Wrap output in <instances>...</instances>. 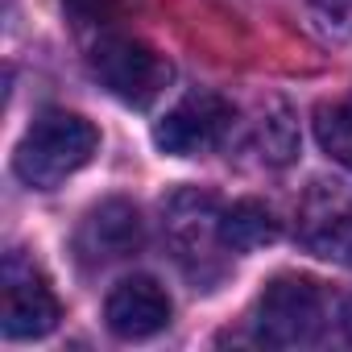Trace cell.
Wrapping results in <instances>:
<instances>
[{
    "instance_id": "obj_5",
    "label": "cell",
    "mask_w": 352,
    "mask_h": 352,
    "mask_svg": "<svg viewBox=\"0 0 352 352\" xmlns=\"http://www.w3.org/2000/svg\"><path fill=\"white\" fill-rule=\"evenodd\" d=\"M63 307L50 286V278L25 257L21 249L5 253V270H0V331L5 340H42L58 327Z\"/></svg>"
},
{
    "instance_id": "obj_10",
    "label": "cell",
    "mask_w": 352,
    "mask_h": 352,
    "mask_svg": "<svg viewBox=\"0 0 352 352\" xmlns=\"http://www.w3.org/2000/svg\"><path fill=\"white\" fill-rule=\"evenodd\" d=\"M249 145L265 166H290L298 157V124L286 100L270 96L257 104V116L249 120Z\"/></svg>"
},
{
    "instance_id": "obj_3",
    "label": "cell",
    "mask_w": 352,
    "mask_h": 352,
    "mask_svg": "<svg viewBox=\"0 0 352 352\" xmlns=\"http://www.w3.org/2000/svg\"><path fill=\"white\" fill-rule=\"evenodd\" d=\"M327 331V294L315 278L278 274L257 307H253V336L265 348H311Z\"/></svg>"
},
{
    "instance_id": "obj_1",
    "label": "cell",
    "mask_w": 352,
    "mask_h": 352,
    "mask_svg": "<svg viewBox=\"0 0 352 352\" xmlns=\"http://www.w3.org/2000/svg\"><path fill=\"white\" fill-rule=\"evenodd\" d=\"M96 149H100V133L87 116L67 112V108H50L17 141L13 170L25 187L54 191L96 157Z\"/></svg>"
},
{
    "instance_id": "obj_6",
    "label": "cell",
    "mask_w": 352,
    "mask_h": 352,
    "mask_svg": "<svg viewBox=\"0 0 352 352\" xmlns=\"http://www.w3.org/2000/svg\"><path fill=\"white\" fill-rule=\"evenodd\" d=\"M294 236L311 257L352 270V187L340 179L311 183L298 199Z\"/></svg>"
},
{
    "instance_id": "obj_4",
    "label": "cell",
    "mask_w": 352,
    "mask_h": 352,
    "mask_svg": "<svg viewBox=\"0 0 352 352\" xmlns=\"http://www.w3.org/2000/svg\"><path fill=\"white\" fill-rule=\"evenodd\" d=\"M91 75L108 96H116L129 108H149L174 79V67L162 50H153L141 38L108 34L91 50Z\"/></svg>"
},
{
    "instance_id": "obj_14",
    "label": "cell",
    "mask_w": 352,
    "mask_h": 352,
    "mask_svg": "<svg viewBox=\"0 0 352 352\" xmlns=\"http://www.w3.org/2000/svg\"><path fill=\"white\" fill-rule=\"evenodd\" d=\"M311 9L336 38H352V0H311Z\"/></svg>"
},
{
    "instance_id": "obj_11",
    "label": "cell",
    "mask_w": 352,
    "mask_h": 352,
    "mask_svg": "<svg viewBox=\"0 0 352 352\" xmlns=\"http://www.w3.org/2000/svg\"><path fill=\"white\" fill-rule=\"evenodd\" d=\"M220 232H224V245L232 253H253V249H265L282 236V220L261 199H236L232 208H224Z\"/></svg>"
},
{
    "instance_id": "obj_8",
    "label": "cell",
    "mask_w": 352,
    "mask_h": 352,
    "mask_svg": "<svg viewBox=\"0 0 352 352\" xmlns=\"http://www.w3.org/2000/svg\"><path fill=\"white\" fill-rule=\"evenodd\" d=\"M141 241H145L141 212L129 199H104L100 208H91L83 216L75 249L91 265H108V261H124L129 253H137Z\"/></svg>"
},
{
    "instance_id": "obj_2",
    "label": "cell",
    "mask_w": 352,
    "mask_h": 352,
    "mask_svg": "<svg viewBox=\"0 0 352 352\" xmlns=\"http://www.w3.org/2000/svg\"><path fill=\"white\" fill-rule=\"evenodd\" d=\"M220 199L199 187H179L174 195L162 199V232L174 253V261L183 265V274L195 286H216L228 270V245L220 232Z\"/></svg>"
},
{
    "instance_id": "obj_13",
    "label": "cell",
    "mask_w": 352,
    "mask_h": 352,
    "mask_svg": "<svg viewBox=\"0 0 352 352\" xmlns=\"http://www.w3.org/2000/svg\"><path fill=\"white\" fill-rule=\"evenodd\" d=\"M63 5L71 9V17H79V21H87V25H104V21H112V17H120L133 0H63Z\"/></svg>"
},
{
    "instance_id": "obj_7",
    "label": "cell",
    "mask_w": 352,
    "mask_h": 352,
    "mask_svg": "<svg viewBox=\"0 0 352 352\" xmlns=\"http://www.w3.org/2000/svg\"><path fill=\"white\" fill-rule=\"evenodd\" d=\"M232 124H236V112L220 91H191L153 124V141L170 157H199L224 145Z\"/></svg>"
},
{
    "instance_id": "obj_9",
    "label": "cell",
    "mask_w": 352,
    "mask_h": 352,
    "mask_svg": "<svg viewBox=\"0 0 352 352\" xmlns=\"http://www.w3.org/2000/svg\"><path fill=\"white\" fill-rule=\"evenodd\" d=\"M104 323L120 340H149L170 323V294L153 278L133 274V278H124V282H116L108 290Z\"/></svg>"
},
{
    "instance_id": "obj_12",
    "label": "cell",
    "mask_w": 352,
    "mask_h": 352,
    "mask_svg": "<svg viewBox=\"0 0 352 352\" xmlns=\"http://www.w3.org/2000/svg\"><path fill=\"white\" fill-rule=\"evenodd\" d=\"M315 141L323 145V153L331 162L352 170V91L344 100H331V104L315 108Z\"/></svg>"
}]
</instances>
